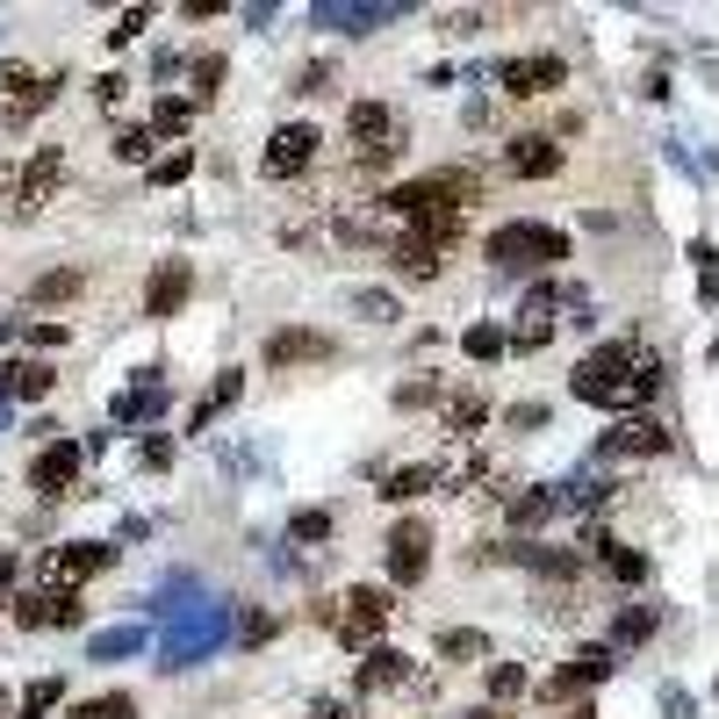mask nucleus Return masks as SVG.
<instances>
[{
  "instance_id": "obj_54",
  "label": "nucleus",
  "mask_w": 719,
  "mask_h": 719,
  "mask_svg": "<svg viewBox=\"0 0 719 719\" xmlns=\"http://www.w3.org/2000/svg\"><path fill=\"white\" fill-rule=\"evenodd\" d=\"M569 719H598V706H576V712H569Z\"/></svg>"
},
{
  "instance_id": "obj_46",
  "label": "nucleus",
  "mask_w": 719,
  "mask_h": 719,
  "mask_svg": "<svg viewBox=\"0 0 719 719\" xmlns=\"http://www.w3.org/2000/svg\"><path fill=\"white\" fill-rule=\"evenodd\" d=\"M503 425H511V432H532V425H547V403H511Z\"/></svg>"
},
{
  "instance_id": "obj_42",
  "label": "nucleus",
  "mask_w": 719,
  "mask_h": 719,
  "mask_svg": "<svg viewBox=\"0 0 719 719\" xmlns=\"http://www.w3.org/2000/svg\"><path fill=\"white\" fill-rule=\"evenodd\" d=\"M151 144H159L151 130H122V137H116V159H130V166H151Z\"/></svg>"
},
{
  "instance_id": "obj_25",
  "label": "nucleus",
  "mask_w": 719,
  "mask_h": 719,
  "mask_svg": "<svg viewBox=\"0 0 719 719\" xmlns=\"http://www.w3.org/2000/svg\"><path fill=\"white\" fill-rule=\"evenodd\" d=\"M80 288H87L80 267H58V273H37V281H29V302H72Z\"/></svg>"
},
{
  "instance_id": "obj_37",
  "label": "nucleus",
  "mask_w": 719,
  "mask_h": 719,
  "mask_svg": "<svg viewBox=\"0 0 719 719\" xmlns=\"http://www.w3.org/2000/svg\"><path fill=\"white\" fill-rule=\"evenodd\" d=\"M188 116H194L188 101H173V94H166L159 109H151V137H180V130H188Z\"/></svg>"
},
{
  "instance_id": "obj_40",
  "label": "nucleus",
  "mask_w": 719,
  "mask_h": 719,
  "mask_svg": "<svg viewBox=\"0 0 719 719\" xmlns=\"http://www.w3.org/2000/svg\"><path fill=\"white\" fill-rule=\"evenodd\" d=\"M217 87H223V58H217V51H202V58H194V101H209Z\"/></svg>"
},
{
  "instance_id": "obj_23",
  "label": "nucleus",
  "mask_w": 719,
  "mask_h": 719,
  "mask_svg": "<svg viewBox=\"0 0 719 719\" xmlns=\"http://www.w3.org/2000/svg\"><path fill=\"white\" fill-rule=\"evenodd\" d=\"M238 396H244V375H238V367H223V375H217V389H209V396H202V403H194V418H188V432H209V418H217V410H231V403H238Z\"/></svg>"
},
{
  "instance_id": "obj_53",
  "label": "nucleus",
  "mask_w": 719,
  "mask_h": 719,
  "mask_svg": "<svg viewBox=\"0 0 719 719\" xmlns=\"http://www.w3.org/2000/svg\"><path fill=\"white\" fill-rule=\"evenodd\" d=\"M0 209H14V166H0Z\"/></svg>"
},
{
  "instance_id": "obj_10",
  "label": "nucleus",
  "mask_w": 719,
  "mask_h": 719,
  "mask_svg": "<svg viewBox=\"0 0 719 719\" xmlns=\"http://www.w3.org/2000/svg\"><path fill=\"white\" fill-rule=\"evenodd\" d=\"M324 360H339V339H331V331L288 324V331H273V339H267V367H324Z\"/></svg>"
},
{
  "instance_id": "obj_14",
  "label": "nucleus",
  "mask_w": 719,
  "mask_h": 719,
  "mask_svg": "<svg viewBox=\"0 0 719 719\" xmlns=\"http://www.w3.org/2000/svg\"><path fill=\"white\" fill-rule=\"evenodd\" d=\"M188 296H194V267L188 259H159V273L144 281V317H180Z\"/></svg>"
},
{
  "instance_id": "obj_56",
  "label": "nucleus",
  "mask_w": 719,
  "mask_h": 719,
  "mask_svg": "<svg viewBox=\"0 0 719 719\" xmlns=\"http://www.w3.org/2000/svg\"><path fill=\"white\" fill-rule=\"evenodd\" d=\"M0 712H8V691H0Z\"/></svg>"
},
{
  "instance_id": "obj_3",
  "label": "nucleus",
  "mask_w": 719,
  "mask_h": 719,
  "mask_svg": "<svg viewBox=\"0 0 719 719\" xmlns=\"http://www.w3.org/2000/svg\"><path fill=\"white\" fill-rule=\"evenodd\" d=\"M569 259V231H555V223H503V231H489V267L503 273H547Z\"/></svg>"
},
{
  "instance_id": "obj_27",
  "label": "nucleus",
  "mask_w": 719,
  "mask_h": 719,
  "mask_svg": "<svg viewBox=\"0 0 719 719\" xmlns=\"http://www.w3.org/2000/svg\"><path fill=\"white\" fill-rule=\"evenodd\" d=\"M482 418H489V410H482V396H476V389L447 396V432H453V439H468V432H476Z\"/></svg>"
},
{
  "instance_id": "obj_36",
  "label": "nucleus",
  "mask_w": 719,
  "mask_h": 719,
  "mask_svg": "<svg viewBox=\"0 0 719 719\" xmlns=\"http://www.w3.org/2000/svg\"><path fill=\"white\" fill-rule=\"evenodd\" d=\"M605 569L619 576V583H640V576H648V555H640V547H605Z\"/></svg>"
},
{
  "instance_id": "obj_47",
  "label": "nucleus",
  "mask_w": 719,
  "mask_h": 719,
  "mask_svg": "<svg viewBox=\"0 0 719 719\" xmlns=\"http://www.w3.org/2000/svg\"><path fill=\"white\" fill-rule=\"evenodd\" d=\"M29 346H37V353H58V346H66V324H29Z\"/></svg>"
},
{
  "instance_id": "obj_52",
  "label": "nucleus",
  "mask_w": 719,
  "mask_h": 719,
  "mask_svg": "<svg viewBox=\"0 0 719 719\" xmlns=\"http://www.w3.org/2000/svg\"><path fill=\"white\" fill-rule=\"evenodd\" d=\"M8 590H14V555H0V611H8Z\"/></svg>"
},
{
  "instance_id": "obj_55",
  "label": "nucleus",
  "mask_w": 719,
  "mask_h": 719,
  "mask_svg": "<svg viewBox=\"0 0 719 719\" xmlns=\"http://www.w3.org/2000/svg\"><path fill=\"white\" fill-rule=\"evenodd\" d=\"M461 719H503V712H489V706H482V712H461Z\"/></svg>"
},
{
  "instance_id": "obj_20",
  "label": "nucleus",
  "mask_w": 719,
  "mask_h": 719,
  "mask_svg": "<svg viewBox=\"0 0 719 719\" xmlns=\"http://www.w3.org/2000/svg\"><path fill=\"white\" fill-rule=\"evenodd\" d=\"M461 231H468V217H461V209H425V217H410V223H403V238L432 244V252H447V244L461 238Z\"/></svg>"
},
{
  "instance_id": "obj_1",
  "label": "nucleus",
  "mask_w": 719,
  "mask_h": 719,
  "mask_svg": "<svg viewBox=\"0 0 719 719\" xmlns=\"http://www.w3.org/2000/svg\"><path fill=\"white\" fill-rule=\"evenodd\" d=\"M655 381H662V367H655V353H640L633 339H611L605 353H590L576 367V396L605 403V410H626V418L655 396Z\"/></svg>"
},
{
  "instance_id": "obj_6",
  "label": "nucleus",
  "mask_w": 719,
  "mask_h": 719,
  "mask_svg": "<svg viewBox=\"0 0 719 719\" xmlns=\"http://www.w3.org/2000/svg\"><path fill=\"white\" fill-rule=\"evenodd\" d=\"M109 561H116V547H101V540L51 547V555H43V590H72V583H87V576H101Z\"/></svg>"
},
{
  "instance_id": "obj_45",
  "label": "nucleus",
  "mask_w": 719,
  "mask_h": 719,
  "mask_svg": "<svg viewBox=\"0 0 719 719\" xmlns=\"http://www.w3.org/2000/svg\"><path fill=\"white\" fill-rule=\"evenodd\" d=\"M353 310H360V317H375V324H389V317H396V302L381 296V288H360V296H353Z\"/></svg>"
},
{
  "instance_id": "obj_30",
  "label": "nucleus",
  "mask_w": 719,
  "mask_h": 719,
  "mask_svg": "<svg viewBox=\"0 0 719 719\" xmlns=\"http://www.w3.org/2000/svg\"><path fill=\"white\" fill-rule=\"evenodd\" d=\"M273 633H281V611H238V640H244V648H267V640Z\"/></svg>"
},
{
  "instance_id": "obj_7",
  "label": "nucleus",
  "mask_w": 719,
  "mask_h": 719,
  "mask_svg": "<svg viewBox=\"0 0 719 719\" xmlns=\"http://www.w3.org/2000/svg\"><path fill=\"white\" fill-rule=\"evenodd\" d=\"M346 611H339V640H346V648H360V640H375L381 633V626H389V590H381V583H353V590H346V598H339Z\"/></svg>"
},
{
  "instance_id": "obj_32",
  "label": "nucleus",
  "mask_w": 719,
  "mask_h": 719,
  "mask_svg": "<svg viewBox=\"0 0 719 719\" xmlns=\"http://www.w3.org/2000/svg\"><path fill=\"white\" fill-rule=\"evenodd\" d=\"M72 719H137V698H122V691L87 698V706H72Z\"/></svg>"
},
{
  "instance_id": "obj_38",
  "label": "nucleus",
  "mask_w": 719,
  "mask_h": 719,
  "mask_svg": "<svg viewBox=\"0 0 719 719\" xmlns=\"http://www.w3.org/2000/svg\"><path fill=\"white\" fill-rule=\"evenodd\" d=\"M611 633H619L626 648H633V640H648V633H655V611H648V605H626V611H619V626H611Z\"/></svg>"
},
{
  "instance_id": "obj_18",
  "label": "nucleus",
  "mask_w": 719,
  "mask_h": 719,
  "mask_svg": "<svg viewBox=\"0 0 719 719\" xmlns=\"http://www.w3.org/2000/svg\"><path fill=\"white\" fill-rule=\"evenodd\" d=\"M58 389V375H51V360H14L8 375H0V403H43V396Z\"/></svg>"
},
{
  "instance_id": "obj_44",
  "label": "nucleus",
  "mask_w": 719,
  "mask_h": 719,
  "mask_svg": "<svg viewBox=\"0 0 719 719\" xmlns=\"http://www.w3.org/2000/svg\"><path fill=\"white\" fill-rule=\"evenodd\" d=\"M144 22H151V8H122V14H116V29H109V43H130V37H144Z\"/></svg>"
},
{
  "instance_id": "obj_22",
  "label": "nucleus",
  "mask_w": 719,
  "mask_h": 719,
  "mask_svg": "<svg viewBox=\"0 0 719 719\" xmlns=\"http://www.w3.org/2000/svg\"><path fill=\"white\" fill-rule=\"evenodd\" d=\"M389 267L410 273V281H439V252H432V244H418V238H403V231L389 238Z\"/></svg>"
},
{
  "instance_id": "obj_2",
  "label": "nucleus",
  "mask_w": 719,
  "mask_h": 719,
  "mask_svg": "<svg viewBox=\"0 0 719 719\" xmlns=\"http://www.w3.org/2000/svg\"><path fill=\"white\" fill-rule=\"evenodd\" d=\"M346 137H353V166L360 173H389L396 159H403V116L389 109V101H353L346 109Z\"/></svg>"
},
{
  "instance_id": "obj_12",
  "label": "nucleus",
  "mask_w": 719,
  "mask_h": 719,
  "mask_svg": "<svg viewBox=\"0 0 719 719\" xmlns=\"http://www.w3.org/2000/svg\"><path fill=\"white\" fill-rule=\"evenodd\" d=\"M80 461H87L80 439H51V447L29 461V489H37V497H66L72 476H80Z\"/></svg>"
},
{
  "instance_id": "obj_49",
  "label": "nucleus",
  "mask_w": 719,
  "mask_h": 719,
  "mask_svg": "<svg viewBox=\"0 0 719 719\" xmlns=\"http://www.w3.org/2000/svg\"><path fill=\"white\" fill-rule=\"evenodd\" d=\"M166 461H173V439H166V432L144 439V468H166Z\"/></svg>"
},
{
  "instance_id": "obj_41",
  "label": "nucleus",
  "mask_w": 719,
  "mask_h": 719,
  "mask_svg": "<svg viewBox=\"0 0 719 719\" xmlns=\"http://www.w3.org/2000/svg\"><path fill=\"white\" fill-rule=\"evenodd\" d=\"M288 540H331V511H296L288 518Z\"/></svg>"
},
{
  "instance_id": "obj_11",
  "label": "nucleus",
  "mask_w": 719,
  "mask_h": 719,
  "mask_svg": "<svg viewBox=\"0 0 719 719\" xmlns=\"http://www.w3.org/2000/svg\"><path fill=\"white\" fill-rule=\"evenodd\" d=\"M497 80H503L511 101H526V94H555V87H569V66H561V58H503Z\"/></svg>"
},
{
  "instance_id": "obj_34",
  "label": "nucleus",
  "mask_w": 719,
  "mask_h": 719,
  "mask_svg": "<svg viewBox=\"0 0 719 719\" xmlns=\"http://www.w3.org/2000/svg\"><path fill=\"white\" fill-rule=\"evenodd\" d=\"M58 698H66V683H58V677H37V683L22 691V719H43V712L58 706Z\"/></svg>"
},
{
  "instance_id": "obj_26",
  "label": "nucleus",
  "mask_w": 719,
  "mask_h": 719,
  "mask_svg": "<svg viewBox=\"0 0 719 719\" xmlns=\"http://www.w3.org/2000/svg\"><path fill=\"white\" fill-rule=\"evenodd\" d=\"M439 655H447V662H482L489 640L476 633V626H447V633H439Z\"/></svg>"
},
{
  "instance_id": "obj_50",
  "label": "nucleus",
  "mask_w": 719,
  "mask_h": 719,
  "mask_svg": "<svg viewBox=\"0 0 719 719\" xmlns=\"http://www.w3.org/2000/svg\"><path fill=\"white\" fill-rule=\"evenodd\" d=\"M324 87H331V66H310V72H302V87H296V94H324Z\"/></svg>"
},
{
  "instance_id": "obj_21",
  "label": "nucleus",
  "mask_w": 719,
  "mask_h": 719,
  "mask_svg": "<svg viewBox=\"0 0 719 719\" xmlns=\"http://www.w3.org/2000/svg\"><path fill=\"white\" fill-rule=\"evenodd\" d=\"M432 482H447V468H439V461H410V468H389V476H381V497L410 503V497H425Z\"/></svg>"
},
{
  "instance_id": "obj_16",
  "label": "nucleus",
  "mask_w": 719,
  "mask_h": 719,
  "mask_svg": "<svg viewBox=\"0 0 719 719\" xmlns=\"http://www.w3.org/2000/svg\"><path fill=\"white\" fill-rule=\"evenodd\" d=\"M503 166H511V180H555L561 144L555 137H511V144H503Z\"/></svg>"
},
{
  "instance_id": "obj_31",
  "label": "nucleus",
  "mask_w": 719,
  "mask_h": 719,
  "mask_svg": "<svg viewBox=\"0 0 719 719\" xmlns=\"http://www.w3.org/2000/svg\"><path fill=\"white\" fill-rule=\"evenodd\" d=\"M461 346H468V360H503V324H468Z\"/></svg>"
},
{
  "instance_id": "obj_8",
  "label": "nucleus",
  "mask_w": 719,
  "mask_h": 719,
  "mask_svg": "<svg viewBox=\"0 0 719 719\" xmlns=\"http://www.w3.org/2000/svg\"><path fill=\"white\" fill-rule=\"evenodd\" d=\"M381 547H389V576L396 583H418L425 561H432V526H425V518H396Z\"/></svg>"
},
{
  "instance_id": "obj_39",
  "label": "nucleus",
  "mask_w": 719,
  "mask_h": 719,
  "mask_svg": "<svg viewBox=\"0 0 719 719\" xmlns=\"http://www.w3.org/2000/svg\"><path fill=\"white\" fill-rule=\"evenodd\" d=\"M137 640H144V633H137V626H116V633H94V662H116V655H130Z\"/></svg>"
},
{
  "instance_id": "obj_35",
  "label": "nucleus",
  "mask_w": 719,
  "mask_h": 719,
  "mask_svg": "<svg viewBox=\"0 0 719 719\" xmlns=\"http://www.w3.org/2000/svg\"><path fill=\"white\" fill-rule=\"evenodd\" d=\"M144 173H151V188H173V180H188V173H194V151H166V159H151V166H144Z\"/></svg>"
},
{
  "instance_id": "obj_29",
  "label": "nucleus",
  "mask_w": 719,
  "mask_h": 719,
  "mask_svg": "<svg viewBox=\"0 0 719 719\" xmlns=\"http://www.w3.org/2000/svg\"><path fill=\"white\" fill-rule=\"evenodd\" d=\"M532 691V677H526V662H489V698H526Z\"/></svg>"
},
{
  "instance_id": "obj_24",
  "label": "nucleus",
  "mask_w": 719,
  "mask_h": 719,
  "mask_svg": "<svg viewBox=\"0 0 719 719\" xmlns=\"http://www.w3.org/2000/svg\"><path fill=\"white\" fill-rule=\"evenodd\" d=\"M526 561L547 583H576V576H583V555H569V547H526Z\"/></svg>"
},
{
  "instance_id": "obj_17",
  "label": "nucleus",
  "mask_w": 719,
  "mask_h": 719,
  "mask_svg": "<svg viewBox=\"0 0 719 719\" xmlns=\"http://www.w3.org/2000/svg\"><path fill=\"white\" fill-rule=\"evenodd\" d=\"M14 626H80V598L72 590H29V598H14Z\"/></svg>"
},
{
  "instance_id": "obj_28",
  "label": "nucleus",
  "mask_w": 719,
  "mask_h": 719,
  "mask_svg": "<svg viewBox=\"0 0 719 719\" xmlns=\"http://www.w3.org/2000/svg\"><path fill=\"white\" fill-rule=\"evenodd\" d=\"M605 677H611V648H576V662H569L576 691H590V683H605Z\"/></svg>"
},
{
  "instance_id": "obj_19",
  "label": "nucleus",
  "mask_w": 719,
  "mask_h": 719,
  "mask_svg": "<svg viewBox=\"0 0 719 719\" xmlns=\"http://www.w3.org/2000/svg\"><path fill=\"white\" fill-rule=\"evenodd\" d=\"M396 14H403L396 0H381V8H360V0H353V8H339V0H324V8H317V22H324V29L346 22V37H367L375 22H396Z\"/></svg>"
},
{
  "instance_id": "obj_5",
  "label": "nucleus",
  "mask_w": 719,
  "mask_h": 719,
  "mask_svg": "<svg viewBox=\"0 0 719 719\" xmlns=\"http://www.w3.org/2000/svg\"><path fill=\"white\" fill-rule=\"evenodd\" d=\"M360 698H381V691H418V698H432V677L425 669H410V655H396V648H375L360 662Z\"/></svg>"
},
{
  "instance_id": "obj_4",
  "label": "nucleus",
  "mask_w": 719,
  "mask_h": 719,
  "mask_svg": "<svg viewBox=\"0 0 719 719\" xmlns=\"http://www.w3.org/2000/svg\"><path fill=\"white\" fill-rule=\"evenodd\" d=\"M51 94H58L51 72H37V66H22V58H8V66H0V130H22V122H37L43 109H51Z\"/></svg>"
},
{
  "instance_id": "obj_33",
  "label": "nucleus",
  "mask_w": 719,
  "mask_h": 719,
  "mask_svg": "<svg viewBox=\"0 0 719 719\" xmlns=\"http://www.w3.org/2000/svg\"><path fill=\"white\" fill-rule=\"evenodd\" d=\"M555 339V324L547 317H532V324H518V331H503V353H540V346Z\"/></svg>"
},
{
  "instance_id": "obj_9",
  "label": "nucleus",
  "mask_w": 719,
  "mask_h": 719,
  "mask_svg": "<svg viewBox=\"0 0 719 719\" xmlns=\"http://www.w3.org/2000/svg\"><path fill=\"white\" fill-rule=\"evenodd\" d=\"M677 439H669V425L662 418H619L611 432L598 439V453L605 461H633V453H669Z\"/></svg>"
},
{
  "instance_id": "obj_13",
  "label": "nucleus",
  "mask_w": 719,
  "mask_h": 719,
  "mask_svg": "<svg viewBox=\"0 0 719 719\" xmlns=\"http://www.w3.org/2000/svg\"><path fill=\"white\" fill-rule=\"evenodd\" d=\"M317 122H288V130H273V144H267V180H296L302 166L317 159Z\"/></svg>"
},
{
  "instance_id": "obj_15",
  "label": "nucleus",
  "mask_w": 719,
  "mask_h": 719,
  "mask_svg": "<svg viewBox=\"0 0 719 719\" xmlns=\"http://www.w3.org/2000/svg\"><path fill=\"white\" fill-rule=\"evenodd\" d=\"M58 173H66V159H58V144H43L37 159L22 166V180H14V217H37L43 202H51V188H58Z\"/></svg>"
},
{
  "instance_id": "obj_51",
  "label": "nucleus",
  "mask_w": 719,
  "mask_h": 719,
  "mask_svg": "<svg viewBox=\"0 0 719 719\" xmlns=\"http://www.w3.org/2000/svg\"><path fill=\"white\" fill-rule=\"evenodd\" d=\"M122 87H130V80H122V72H109V80H94V94H101V101H109V109H116V101H122Z\"/></svg>"
},
{
  "instance_id": "obj_48",
  "label": "nucleus",
  "mask_w": 719,
  "mask_h": 719,
  "mask_svg": "<svg viewBox=\"0 0 719 719\" xmlns=\"http://www.w3.org/2000/svg\"><path fill=\"white\" fill-rule=\"evenodd\" d=\"M317 719H360L353 698H317Z\"/></svg>"
},
{
  "instance_id": "obj_43",
  "label": "nucleus",
  "mask_w": 719,
  "mask_h": 719,
  "mask_svg": "<svg viewBox=\"0 0 719 719\" xmlns=\"http://www.w3.org/2000/svg\"><path fill=\"white\" fill-rule=\"evenodd\" d=\"M396 403H403V410H425V403H439V381H432V375L403 381V389H396Z\"/></svg>"
}]
</instances>
